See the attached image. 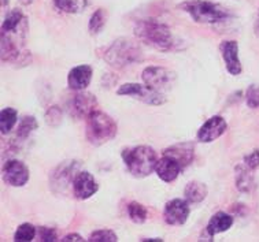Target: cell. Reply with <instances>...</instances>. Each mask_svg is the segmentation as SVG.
Instances as JSON below:
<instances>
[{"label": "cell", "mask_w": 259, "mask_h": 242, "mask_svg": "<svg viewBox=\"0 0 259 242\" xmlns=\"http://www.w3.org/2000/svg\"><path fill=\"white\" fill-rule=\"evenodd\" d=\"M137 38L156 51L167 52L176 48V38L170 28L158 19L147 18L139 21L135 26Z\"/></svg>", "instance_id": "obj_1"}, {"label": "cell", "mask_w": 259, "mask_h": 242, "mask_svg": "<svg viewBox=\"0 0 259 242\" xmlns=\"http://www.w3.org/2000/svg\"><path fill=\"white\" fill-rule=\"evenodd\" d=\"M127 171L136 178H146L155 171L158 164V155L154 149L147 145H139L135 148L125 149L122 152Z\"/></svg>", "instance_id": "obj_2"}, {"label": "cell", "mask_w": 259, "mask_h": 242, "mask_svg": "<svg viewBox=\"0 0 259 242\" xmlns=\"http://www.w3.org/2000/svg\"><path fill=\"white\" fill-rule=\"evenodd\" d=\"M142 59L143 51L140 45L126 37L117 38L104 52V61L115 69L136 65Z\"/></svg>", "instance_id": "obj_3"}, {"label": "cell", "mask_w": 259, "mask_h": 242, "mask_svg": "<svg viewBox=\"0 0 259 242\" xmlns=\"http://www.w3.org/2000/svg\"><path fill=\"white\" fill-rule=\"evenodd\" d=\"M198 24H220L232 17L231 13L222 6L208 0H188L180 5Z\"/></svg>", "instance_id": "obj_4"}, {"label": "cell", "mask_w": 259, "mask_h": 242, "mask_svg": "<svg viewBox=\"0 0 259 242\" xmlns=\"http://www.w3.org/2000/svg\"><path fill=\"white\" fill-rule=\"evenodd\" d=\"M87 140L92 145H103L117 135V123L106 112L96 110L87 118Z\"/></svg>", "instance_id": "obj_5"}, {"label": "cell", "mask_w": 259, "mask_h": 242, "mask_svg": "<svg viewBox=\"0 0 259 242\" xmlns=\"http://www.w3.org/2000/svg\"><path fill=\"white\" fill-rule=\"evenodd\" d=\"M119 96H131L150 106H162L166 103V96L162 92L150 88L148 85L142 84H123L117 90Z\"/></svg>", "instance_id": "obj_6"}, {"label": "cell", "mask_w": 259, "mask_h": 242, "mask_svg": "<svg viewBox=\"0 0 259 242\" xmlns=\"http://www.w3.org/2000/svg\"><path fill=\"white\" fill-rule=\"evenodd\" d=\"M143 81L150 88L155 89L158 92L165 93L175 85L176 74L166 67L160 66H150L143 71Z\"/></svg>", "instance_id": "obj_7"}, {"label": "cell", "mask_w": 259, "mask_h": 242, "mask_svg": "<svg viewBox=\"0 0 259 242\" xmlns=\"http://www.w3.org/2000/svg\"><path fill=\"white\" fill-rule=\"evenodd\" d=\"M78 163L69 160L63 162L58 166L51 174V187L55 191H61L66 189L69 185H73L75 175L78 174Z\"/></svg>", "instance_id": "obj_8"}, {"label": "cell", "mask_w": 259, "mask_h": 242, "mask_svg": "<svg viewBox=\"0 0 259 242\" xmlns=\"http://www.w3.org/2000/svg\"><path fill=\"white\" fill-rule=\"evenodd\" d=\"M3 181L10 186L21 187L29 181V170L21 160L11 159L3 166Z\"/></svg>", "instance_id": "obj_9"}, {"label": "cell", "mask_w": 259, "mask_h": 242, "mask_svg": "<svg viewBox=\"0 0 259 242\" xmlns=\"http://www.w3.org/2000/svg\"><path fill=\"white\" fill-rule=\"evenodd\" d=\"M191 210H189V203L187 200L175 199L166 203L165 210H163V218L167 224L171 226H181L184 224L189 218Z\"/></svg>", "instance_id": "obj_10"}, {"label": "cell", "mask_w": 259, "mask_h": 242, "mask_svg": "<svg viewBox=\"0 0 259 242\" xmlns=\"http://www.w3.org/2000/svg\"><path fill=\"white\" fill-rule=\"evenodd\" d=\"M226 129H228V125H226L225 119L220 115H214L203 123L196 137H198L199 142L208 144V142H212L220 138L225 133Z\"/></svg>", "instance_id": "obj_11"}, {"label": "cell", "mask_w": 259, "mask_h": 242, "mask_svg": "<svg viewBox=\"0 0 259 242\" xmlns=\"http://www.w3.org/2000/svg\"><path fill=\"white\" fill-rule=\"evenodd\" d=\"M73 190H74L75 199L88 200L99 190V185L91 172L80 171L73 181Z\"/></svg>", "instance_id": "obj_12"}, {"label": "cell", "mask_w": 259, "mask_h": 242, "mask_svg": "<svg viewBox=\"0 0 259 242\" xmlns=\"http://www.w3.org/2000/svg\"><path fill=\"white\" fill-rule=\"evenodd\" d=\"M222 58L225 62L226 71L232 75H239L243 71V66L239 59V44L233 40H225L220 45Z\"/></svg>", "instance_id": "obj_13"}, {"label": "cell", "mask_w": 259, "mask_h": 242, "mask_svg": "<svg viewBox=\"0 0 259 242\" xmlns=\"http://www.w3.org/2000/svg\"><path fill=\"white\" fill-rule=\"evenodd\" d=\"M96 110H98V100L95 94L80 90L71 99V111L74 112L75 117L87 119Z\"/></svg>", "instance_id": "obj_14"}, {"label": "cell", "mask_w": 259, "mask_h": 242, "mask_svg": "<svg viewBox=\"0 0 259 242\" xmlns=\"http://www.w3.org/2000/svg\"><path fill=\"white\" fill-rule=\"evenodd\" d=\"M92 75H94V70H92V67L90 65L75 66L67 75L69 88L71 90H75V92L85 90L90 86L91 81H92Z\"/></svg>", "instance_id": "obj_15"}, {"label": "cell", "mask_w": 259, "mask_h": 242, "mask_svg": "<svg viewBox=\"0 0 259 242\" xmlns=\"http://www.w3.org/2000/svg\"><path fill=\"white\" fill-rule=\"evenodd\" d=\"M183 170L184 168L181 167V164L176 159L163 155L162 159L158 162V164H156L155 172L156 175L159 177V179H162L166 183H170V182L176 181L179 178L180 172Z\"/></svg>", "instance_id": "obj_16"}, {"label": "cell", "mask_w": 259, "mask_h": 242, "mask_svg": "<svg viewBox=\"0 0 259 242\" xmlns=\"http://www.w3.org/2000/svg\"><path fill=\"white\" fill-rule=\"evenodd\" d=\"M163 155L176 159L181 164V167L185 168L192 163L195 148H193L192 142H179V144L171 145L167 149H165Z\"/></svg>", "instance_id": "obj_17"}, {"label": "cell", "mask_w": 259, "mask_h": 242, "mask_svg": "<svg viewBox=\"0 0 259 242\" xmlns=\"http://www.w3.org/2000/svg\"><path fill=\"white\" fill-rule=\"evenodd\" d=\"M233 216L226 212H217L214 215L210 222L207 224V233L210 235V238H212L214 235H217L220 233H225L229 228L233 226Z\"/></svg>", "instance_id": "obj_18"}, {"label": "cell", "mask_w": 259, "mask_h": 242, "mask_svg": "<svg viewBox=\"0 0 259 242\" xmlns=\"http://www.w3.org/2000/svg\"><path fill=\"white\" fill-rule=\"evenodd\" d=\"M184 197L185 200L188 201L189 204H198L202 203L206 197H207V186L199 181H191L187 183L184 189Z\"/></svg>", "instance_id": "obj_19"}, {"label": "cell", "mask_w": 259, "mask_h": 242, "mask_svg": "<svg viewBox=\"0 0 259 242\" xmlns=\"http://www.w3.org/2000/svg\"><path fill=\"white\" fill-rule=\"evenodd\" d=\"M251 168L247 166H237L236 167V187L241 193H248L254 187V177L251 174Z\"/></svg>", "instance_id": "obj_20"}, {"label": "cell", "mask_w": 259, "mask_h": 242, "mask_svg": "<svg viewBox=\"0 0 259 242\" xmlns=\"http://www.w3.org/2000/svg\"><path fill=\"white\" fill-rule=\"evenodd\" d=\"M54 5L63 13L78 14V13H82L87 9L88 0H54Z\"/></svg>", "instance_id": "obj_21"}, {"label": "cell", "mask_w": 259, "mask_h": 242, "mask_svg": "<svg viewBox=\"0 0 259 242\" xmlns=\"http://www.w3.org/2000/svg\"><path fill=\"white\" fill-rule=\"evenodd\" d=\"M18 119V112L14 108L7 107L2 110L0 114V127H2V134H9L13 130V127Z\"/></svg>", "instance_id": "obj_22"}, {"label": "cell", "mask_w": 259, "mask_h": 242, "mask_svg": "<svg viewBox=\"0 0 259 242\" xmlns=\"http://www.w3.org/2000/svg\"><path fill=\"white\" fill-rule=\"evenodd\" d=\"M127 215H129V218H131L132 222L142 224L144 223L147 220V218H148V211H147L146 207L140 204V203L132 201V203L127 204Z\"/></svg>", "instance_id": "obj_23"}, {"label": "cell", "mask_w": 259, "mask_h": 242, "mask_svg": "<svg viewBox=\"0 0 259 242\" xmlns=\"http://www.w3.org/2000/svg\"><path fill=\"white\" fill-rule=\"evenodd\" d=\"M38 127L37 121H36V118L33 117H24L19 122L18 126V130H17V137H18L19 140H26L29 135L32 134L36 129Z\"/></svg>", "instance_id": "obj_24"}, {"label": "cell", "mask_w": 259, "mask_h": 242, "mask_svg": "<svg viewBox=\"0 0 259 242\" xmlns=\"http://www.w3.org/2000/svg\"><path fill=\"white\" fill-rule=\"evenodd\" d=\"M107 21V13L103 9H99L95 11L92 17L90 19V24H88V29L92 34H99L103 30L104 25Z\"/></svg>", "instance_id": "obj_25"}, {"label": "cell", "mask_w": 259, "mask_h": 242, "mask_svg": "<svg viewBox=\"0 0 259 242\" xmlns=\"http://www.w3.org/2000/svg\"><path fill=\"white\" fill-rule=\"evenodd\" d=\"M36 233H37V230H36L33 224H21L14 234V241H33L34 237H36Z\"/></svg>", "instance_id": "obj_26"}, {"label": "cell", "mask_w": 259, "mask_h": 242, "mask_svg": "<svg viewBox=\"0 0 259 242\" xmlns=\"http://www.w3.org/2000/svg\"><path fill=\"white\" fill-rule=\"evenodd\" d=\"M91 242H117L118 237L111 230H96L90 235Z\"/></svg>", "instance_id": "obj_27"}, {"label": "cell", "mask_w": 259, "mask_h": 242, "mask_svg": "<svg viewBox=\"0 0 259 242\" xmlns=\"http://www.w3.org/2000/svg\"><path fill=\"white\" fill-rule=\"evenodd\" d=\"M245 100H247V106L250 108L259 107V85L254 84L248 86L247 93H245Z\"/></svg>", "instance_id": "obj_28"}, {"label": "cell", "mask_w": 259, "mask_h": 242, "mask_svg": "<svg viewBox=\"0 0 259 242\" xmlns=\"http://www.w3.org/2000/svg\"><path fill=\"white\" fill-rule=\"evenodd\" d=\"M46 121L50 126L55 127V126H59L62 122V110L57 106L54 107H50L46 112Z\"/></svg>", "instance_id": "obj_29"}, {"label": "cell", "mask_w": 259, "mask_h": 242, "mask_svg": "<svg viewBox=\"0 0 259 242\" xmlns=\"http://www.w3.org/2000/svg\"><path fill=\"white\" fill-rule=\"evenodd\" d=\"M38 237L42 242H55L58 241V233L51 227H40Z\"/></svg>", "instance_id": "obj_30"}, {"label": "cell", "mask_w": 259, "mask_h": 242, "mask_svg": "<svg viewBox=\"0 0 259 242\" xmlns=\"http://www.w3.org/2000/svg\"><path fill=\"white\" fill-rule=\"evenodd\" d=\"M244 164L251 170H256L259 167V149H255L254 152L245 156Z\"/></svg>", "instance_id": "obj_31"}, {"label": "cell", "mask_w": 259, "mask_h": 242, "mask_svg": "<svg viewBox=\"0 0 259 242\" xmlns=\"http://www.w3.org/2000/svg\"><path fill=\"white\" fill-rule=\"evenodd\" d=\"M62 242H82L85 241L84 238L78 235V234H69L66 237H63V239H59Z\"/></svg>", "instance_id": "obj_32"}, {"label": "cell", "mask_w": 259, "mask_h": 242, "mask_svg": "<svg viewBox=\"0 0 259 242\" xmlns=\"http://www.w3.org/2000/svg\"><path fill=\"white\" fill-rule=\"evenodd\" d=\"M254 30H255V34L259 37V11H258V17H256V21H255Z\"/></svg>", "instance_id": "obj_33"}, {"label": "cell", "mask_w": 259, "mask_h": 242, "mask_svg": "<svg viewBox=\"0 0 259 242\" xmlns=\"http://www.w3.org/2000/svg\"><path fill=\"white\" fill-rule=\"evenodd\" d=\"M143 242H148V241H151V242H154V241H158V242H162L163 241V239H160V238H146V239H142Z\"/></svg>", "instance_id": "obj_34"}, {"label": "cell", "mask_w": 259, "mask_h": 242, "mask_svg": "<svg viewBox=\"0 0 259 242\" xmlns=\"http://www.w3.org/2000/svg\"><path fill=\"white\" fill-rule=\"evenodd\" d=\"M18 2L21 3V5L29 6V5H32V2H33V0H18Z\"/></svg>", "instance_id": "obj_35"}, {"label": "cell", "mask_w": 259, "mask_h": 242, "mask_svg": "<svg viewBox=\"0 0 259 242\" xmlns=\"http://www.w3.org/2000/svg\"><path fill=\"white\" fill-rule=\"evenodd\" d=\"M7 3H9V0H2V5H3V6H6Z\"/></svg>", "instance_id": "obj_36"}]
</instances>
